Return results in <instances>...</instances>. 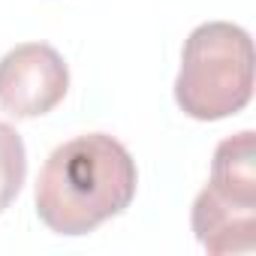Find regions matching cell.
Instances as JSON below:
<instances>
[{"instance_id":"cell-1","label":"cell","mask_w":256,"mask_h":256,"mask_svg":"<svg viewBox=\"0 0 256 256\" xmlns=\"http://www.w3.org/2000/svg\"><path fill=\"white\" fill-rule=\"evenodd\" d=\"M139 169L114 136L84 133L58 145L40 169L34 202L54 235H88L136 199Z\"/></svg>"},{"instance_id":"cell-2","label":"cell","mask_w":256,"mask_h":256,"mask_svg":"<svg viewBox=\"0 0 256 256\" xmlns=\"http://www.w3.org/2000/svg\"><path fill=\"white\" fill-rule=\"evenodd\" d=\"M253 40L232 22L199 24L181 48L175 102L193 120L238 114L253 96Z\"/></svg>"},{"instance_id":"cell-3","label":"cell","mask_w":256,"mask_h":256,"mask_svg":"<svg viewBox=\"0 0 256 256\" xmlns=\"http://www.w3.org/2000/svg\"><path fill=\"white\" fill-rule=\"evenodd\" d=\"M66 90L70 66L48 42H22L0 58V108L16 120L48 114Z\"/></svg>"},{"instance_id":"cell-4","label":"cell","mask_w":256,"mask_h":256,"mask_svg":"<svg viewBox=\"0 0 256 256\" xmlns=\"http://www.w3.org/2000/svg\"><path fill=\"white\" fill-rule=\"evenodd\" d=\"M193 235L211 256L250 253L256 247V205L235 202L205 184L190 211Z\"/></svg>"},{"instance_id":"cell-5","label":"cell","mask_w":256,"mask_h":256,"mask_svg":"<svg viewBox=\"0 0 256 256\" xmlns=\"http://www.w3.org/2000/svg\"><path fill=\"white\" fill-rule=\"evenodd\" d=\"M211 187L235 202L256 205V133L241 130L214 148Z\"/></svg>"},{"instance_id":"cell-6","label":"cell","mask_w":256,"mask_h":256,"mask_svg":"<svg viewBox=\"0 0 256 256\" xmlns=\"http://www.w3.org/2000/svg\"><path fill=\"white\" fill-rule=\"evenodd\" d=\"M28 178V148L12 124L0 120V214L22 193Z\"/></svg>"}]
</instances>
